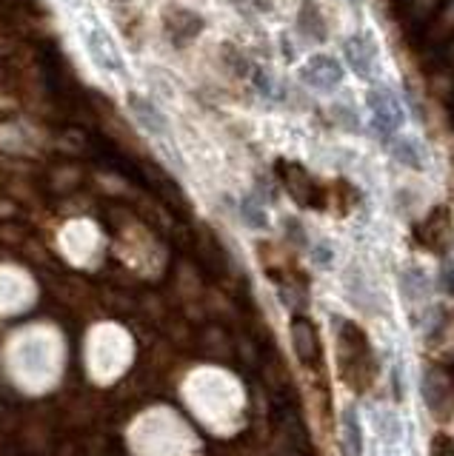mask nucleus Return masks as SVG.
<instances>
[{"mask_svg": "<svg viewBox=\"0 0 454 456\" xmlns=\"http://www.w3.org/2000/svg\"><path fill=\"white\" fill-rule=\"evenodd\" d=\"M337 54L349 75L363 80L366 86L386 80L383 77V69H386V46H383V37L377 35L375 26H358V28H351V32H346L337 40Z\"/></svg>", "mask_w": 454, "mask_h": 456, "instance_id": "1", "label": "nucleus"}, {"mask_svg": "<svg viewBox=\"0 0 454 456\" xmlns=\"http://www.w3.org/2000/svg\"><path fill=\"white\" fill-rule=\"evenodd\" d=\"M363 106L368 114V132L375 134V140L389 142L400 134L403 126L409 123V106H406L403 89L392 80H377L372 86H366Z\"/></svg>", "mask_w": 454, "mask_h": 456, "instance_id": "2", "label": "nucleus"}, {"mask_svg": "<svg viewBox=\"0 0 454 456\" xmlns=\"http://www.w3.org/2000/svg\"><path fill=\"white\" fill-rule=\"evenodd\" d=\"M337 322V346H340V377H343L354 391H363L375 379V362H372V346L358 325L334 317Z\"/></svg>", "mask_w": 454, "mask_h": 456, "instance_id": "3", "label": "nucleus"}, {"mask_svg": "<svg viewBox=\"0 0 454 456\" xmlns=\"http://www.w3.org/2000/svg\"><path fill=\"white\" fill-rule=\"evenodd\" d=\"M292 35L309 52L332 46V40L337 37V14L326 0H297L292 14Z\"/></svg>", "mask_w": 454, "mask_h": 456, "instance_id": "4", "label": "nucleus"}, {"mask_svg": "<svg viewBox=\"0 0 454 456\" xmlns=\"http://www.w3.org/2000/svg\"><path fill=\"white\" fill-rule=\"evenodd\" d=\"M297 80H301L309 92L334 97L337 92H343L349 71L343 61H340V54L329 49H318V52H309L301 61V66H297Z\"/></svg>", "mask_w": 454, "mask_h": 456, "instance_id": "5", "label": "nucleus"}, {"mask_svg": "<svg viewBox=\"0 0 454 456\" xmlns=\"http://www.w3.org/2000/svg\"><path fill=\"white\" fill-rule=\"evenodd\" d=\"M386 146H389V157L397 166H403L409 171H417V175L429 168V149H425V142L417 134L400 132L394 140H389Z\"/></svg>", "mask_w": 454, "mask_h": 456, "instance_id": "6", "label": "nucleus"}, {"mask_svg": "<svg viewBox=\"0 0 454 456\" xmlns=\"http://www.w3.org/2000/svg\"><path fill=\"white\" fill-rule=\"evenodd\" d=\"M292 339H294V351H297V356H301L303 365L320 362V339L315 331V322L297 317L292 325Z\"/></svg>", "mask_w": 454, "mask_h": 456, "instance_id": "7", "label": "nucleus"}, {"mask_svg": "<svg viewBox=\"0 0 454 456\" xmlns=\"http://www.w3.org/2000/svg\"><path fill=\"white\" fill-rule=\"evenodd\" d=\"M340 425H343V448L346 456H363V428L354 408H343V417H340Z\"/></svg>", "mask_w": 454, "mask_h": 456, "instance_id": "8", "label": "nucleus"}, {"mask_svg": "<svg viewBox=\"0 0 454 456\" xmlns=\"http://www.w3.org/2000/svg\"><path fill=\"white\" fill-rule=\"evenodd\" d=\"M240 217H244V223L249 228H254V232H263V228H268V214H266L260 200L252 197V194H246L244 200H240Z\"/></svg>", "mask_w": 454, "mask_h": 456, "instance_id": "9", "label": "nucleus"}, {"mask_svg": "<svg viewBox=\"0 0 454 456\" xmlns=\"http://www.w3.org/2000/svg\"><path fill=\"white\" fill-rule=\"evenodd\" d=\"M332 120L343 128V132H360V118H358V109H354L349 100H334L332 103Z\"/></svg>", "mask_w": 454, "mask_h": 456, "instance_id": "10", "label": "nucleus"}, {"mask_svg": "<svg viewBox=\"0 0 454 456\" xmlns=\"http://www.w3.org/2000/svg\"><path fill=\"white\" fill-rule=\"evenodd\" d=\"M400 291L409 297V299H420L425 294V274L423 268L417 265H409L403 274H400Z\"/></svg>", "mask_w": 454, "mask_h": 456, "instance_id": "11", "label": "nucleus"}, {"mask_svg": "<svg viewBox=\"0 0 454 456\" xmlns=\"http://www.w3.org/2000/svg\"><path fill=\"white\" fill-rule=\"evenodd\" d=\"M437 285L440 291L454 297V260L449 254H443V260H440V274H437Z\"/></svg>", "mask_w": 454, "mask_h": 456, "instance_id": "12", "label": "nucleus"}, {"mask_svg": "<svg viewBox=\"0 0 454 456\" xmlns=\"http://www.w3.org/2000/svg\"><path fill=\"white\" fill-rule=\"evenodd\" d=\"M449 32H454V0H449L443 14H440V23L434 28V37L440 40V37H446Z\"/></svg>", "mask_w": 454, "mask_h": 456, "instance_id": "13", "label": "nucleus"}, {"mask_svg": "<svg viewBox=\"0 0 454 456\" xmlns=\"http://www.w3.org/2000/svg\"><path fill=\"white\" fill-rule=\"evenodd\" d=\"M432 456H454V439L446 434H437L432 439Z\"/></svg>", "mask_w": 454, "mask_h": 456, "instance_id": "14", "label": "nucleus"}, {"mask_svg": "<svg viewBox=\"0 0 454 456\" xmlns=\"http://www.w3.org/2000/svg\"><path fill=\"white\" fill-rule=\"evenodd\" d=\"M440 4V0H409V9H411V14H415V18H425V14L429 12H434V6Z\"/></svg>", "mask_w": 454, "mask_h": 456, "instance_id": "15", "label": "nucleus"}, {"mask_svg": "<svg viewBox=\"0 0 454 456\" xmlns=\"http://www.w3.org/2000/svg\"><path fill=\"white\" fill-rule=\"evenodd\" d=\"M311 251H315V263H318L320 268H329V265H332V263H329V256H332V248H329V246H315Z\"/></svg>", "mask_w": 454, "mask_h": 456, "instance_id": "16", "label": "nucleus"}, {"mask_svg": "<svg viewBox=\"0 0 454 456\" xmlns=\"http://www.w3.org/2000/svg\"><path fill=\"white\" fill-rule=\"evenodd\" d=\"M252 6L260 9V12H272L275 9V0H252Z\"/></svg>", "mask_w": 454, "mask_h": 456, "instance_id": "17", "label": "nucleus"}, {"mask_svg": "<svg viewBox=\"0 0 454 456\" xmlns=\"http://www.w3.org/2000/svg\"><path fill=\"white\" fill-rule=\"evenodd\" d=\"M343 4H349V6H354V9H360V6L368 4V0H343Z\"/></svg>", "mask_w": 454, "mask_h": 456, "instance_id": "18", "label": "nucleus"}, {"mask_svg": "<svg viewBox=\"0 0 454 456\" xmlns=\"http://www.w3.org/2000/svg\"><path fill=\"white\" fill-rule=\"evenodd\" d=\"M451 63H454V43H451Z\"/></svg>", "mask_w": 454, "mask_h": 456, "instance_id": "19", "label": "nucleus"}]
</instances>
